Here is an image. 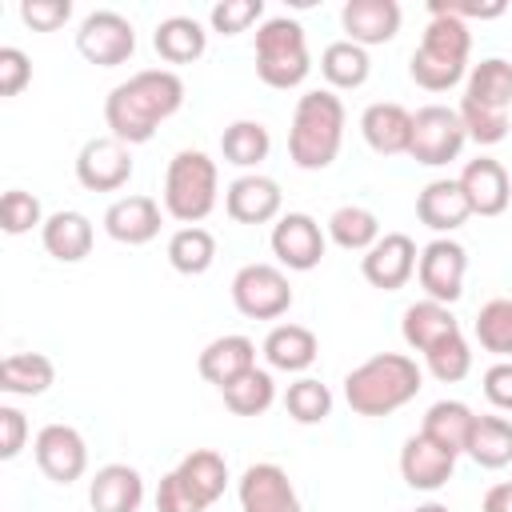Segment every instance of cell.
<instances>
[{"label":"cell","mask_w":512,"mask_h":512,"mask_svg":"<svg viewBox=\"0 0 512 512\" xmlns=\"http://www.w3.org/2000/svg\"><path fill=\"white\" fill-rule=\"evenodd\" d=\"M360 136L380 156H400L412 144V112L396 100H376L360 116Z\"/></svg>","instance_id":"cell-20"},{"label":"cell","mask_w":512,"mask_h":512,"mask_svg":"<svg viewBox=\"0 0 512 512\" xmlns=\"http://www.w3.org/2000/svg\"><path fill=\"white\" fill-rule=\"evenodd\" d=\"M76 52L96 68H116L136 52V28L112 8H96L76 28Z\"/></svg>","instance_id":"cell-9"},{"label":"cell","mask_w":512,"mask_h":512,"mask_svg":"<svg viewBox=\"0 0 512 512\" xmlns=\"http://www.w3.org/2000/svg\"><path fill=\"white\" fill-rule=\"evenodd\" d=\"M452 472H456V456L448 448L432 444L424 432L404 440V448H400V476H404L408 488L436 492V488H444L452 480Z\"/></svg>","instance_id":"cell-19"},{"label":"cell","mask_w":512,"mask_h":512,"mask_svg":"<svg viewBox=\"0 0 512 512\" xmlns=\"http://www.w3.org/2000/svg\"><path fill=\"white\" fill-rule=\"evenodd\" d=\"M56 384V364L44 352H12L0 364V392L8 396H44Z\"/></svg>","instance_id":"cell-30"},{"label":"cell","mask_w":512,"mask_h":512,"mask_svg":"<svg viewBox=\"0 0 512 512\" xmlns=\"http://www.w3.org/2000/svg\"><path fill=\"white\" fill-rule=\"evenodd\" d=\"M464 456H472L480 468L512 464V420L508 416H476Z\"/></svg>","instance_id":"cell-33"},{"label":"cell","mask_w":512,"mask_h":512,"mask_svg":"<svg viewBox=\"0 0 512 512\" xmlns=\"http://www.w3.org/2000/svg\"><path fill=\"white\" fill-rule=\"evenodd\" d=\"M424 360H428V372H432L440 384H456V380H464V376L472 372V348H468L464 332L440 340L432 352H424Z\"/></svg>","instance_id":"cell-41"},{"label":"cell","mask_w":512,"mask_h":512,"mask_svg":"<svg viewBox=\"0 0 512 512\" xmlns=\"http://www.w3.org/2000/svg\"><path fill=\"white\" fill-rule=\"evenodd\" d=\"M312 72L304 24L292 16H268L256 28V76L268 88H300Z\"/></svg>","instance_id":"cell-6"},{"label":"cell","mask_w":512,"mask_h":512,"mask_svg":"<svg viewBox=\"0 0 512 512\" xmlns=\"http://www.w3.org/2000/svg\"><path fill=\"white\" fill-rule=\"evenodd\" d=\"M476 340L484 352L500 356V360H512V296H500V300H488L480 312H476V324H472Z\"/></svg>","instance_id":"cell-39"},{"label":"cell","mask_w":512,"mask_h":512,"mask_svg":"<svg viewBox=\"0 0 512 512\" xmlns=\"http://www.w3.org/2000/svg\"><path fill=\"white\" fill-rule=\"evenodd\" d=\"M460 124H464V132H468V140H476V144H500L508 132H512V120H508V112H496V108H484V104H476V100H460Z\"/></svg>","instance_id":"cell-42"},{"label":"cell","mask_w":512,"mask_h":512,"mask_svg":"<svg viewBox=\"0 0 512 512\" xmlns=\"http://www.w3.org/2000/svg\"><path fill=\"white\" fill-rule=\"evenodd\" d=\"M472 216H500L512 200V184H508V168L492 156H476L464 164V172L456 176Z\"/></svg>","instance_id":"cell-17"},{"label":"cell","mask_w":512,"mask_h":512,"mask_svg":"<svg viewBox=\"0 0 512 512\" xmlns=\"http://www.w3.org/2000/svg\"><path fill=\"white\" fill-rule=\"evenodd\" d=\"M280 208H284V192H280V184L272 176L244 172V176H236L224 188V212L236 224H268V220H280Z\"/></svg>","instance_id":"cell-16"},{"label":"cell","mask_w":512,"mask_h":512,"mask_svg":"<svg viewBox=\"0 0 512 512\" xmlns=\"http://www.w3.org/2000/svg\"><path fill=\"white\" fill-rule=\"evenodd\" d=\"M196 368H200V376L208 384L224 388L236 376H244L248 368H256V344L248 336H240V332H224V336H216V340L204 344Z\"/></svg>","instance_id":"cell-24"},{"label":"cell","mask_w":512,"mask_h":512,"mask_svg":"<svg viewBox=\"0 0 512 512\" xmlns=\"http://www.w3.org/2000/svg\"><path fill=\"white\" fill-rule=\"evenodd\" d=\"M76 180L88 192H116L132 180V152L116 136H92L76 156Z\"/></svg>","instance_id":"cell-14"},{"label":"cell","mask_w":512,"mask_h":512,"mask_svg":"<svg viewBox=\"0 0 512 512\" xmlns=\"http://www.w3.org/2000/svg\"><path fill=\"white\" fill-rule=\"evenodd\" d=\"M344 144V100L332 88H308L296 100L288 128V156L304 172H320L340 156Z\"/></svg>","instance_id":"cell-3"},{"label":"cell","mask_w":512,"mask_h":512,"mask_svg":"<svg viewBox=\"0 0 512 512\" xmlns=\"http://www.w3.org/2000/svg\"><path fill=\"white\" fill-rule=\"evenodd\" d=\"M152 48H156L160 60H168V64H192V60L204 56L208 32H204V24L192 20V16H168V20H160L156 32H152Z\"/></svg>","instance_id":"cell-29"},{"label":"cell","mask_w":512,"mask_h":512,"mask_svg":"<svg viewBox=\"0 0 512 512\" xmlns=\"http://www.w3.org/2000/svg\"><path fill=\"white\" fill-rule=\"evenodd\" d=\"M416 216H420L424 228L448 236V232H456L472 216V208H468V200H464V192H460L456 180H432L416 196Z\"/></svg>","instance_id":"cell-26"},{"label":"cell","mask_w":512,"mask_h":512,"mask_svg":"<svg viewBox=\"0 0 512 512\" xmlns=\"http://www.w3.org/2000/svg\"><path fill=\"white\" fill-rule=\"evenodd\" d=\"M264 360L268 368H280V372H304L316 364L320 356V340L312 328L304 324H276L268 336H264Z\"/></svg>","instance_id":"cell-27"},{"label":"cell","mask_w":512,"mask_h":512,"mask_svg":"<svg viewBox=\"0 0 512 512\" xmlns=\"http://www.w3.org/2000/svg\"><path fill=\"white\" fill-rule=\"evenodd\" d=\"M328 236L344 252H368L384 232H380V220H376L372 208H364V204H340L328 216Z\"/></svg>","instance_id":"cell-34"},{"label":"cell","mask_w":512,"mask_h":512,"mask_svg":"<svg viewBox=\"0 0 512 512\" xmlns=\"http://www.w3.org/2000/svg\"><path fill=\"white\" fill-rule=\"evenodd\" d=\"M216 260V236L200 224H184L168 236V264L180 276H204Z\"/></svg>","instance_id":"cell-32"},{"label":"cell","mask_w":512,"mask_h":512,"mask_svg":"<svg viewBox=\"0 0 512 512\" xmlns=\"http://www.w3.org/2000/svg\"><path fill=\"white\" fill-rule=\"evenodd\" d=\"M40 240H44V252H48L52 260H60V264H80V260L92 252L96 232H92V220H88L84 212L60 208V212H52V216L44 220Z\"/></svg>","instance_id":"cell-23"},{"label":"cell","mask_w":512,"mask_h":512,"mask_svg":"<svg viewBox=\"0 0 512 512\" xmlns=\"http://www.w3.org/2000/svg\"><path fill=\"white\" fill-rule=\"evenodd\" d=\"M36 464L52 484H76L88 468V444L72 424H44L32 440Z\"/></svg>","instance_id":"cell-11"},{"label":"cell","mask_w":512,"mask_h":512,"mask_svg":"<svg viewBox=\"0 0 512 512\" xmlns=\"http://www.w3.org/2000/svg\"><path fill=\"white\" fill-rule=\"evenodd\" d=\"M260 16H264V0H220V4H212L208 24H212V32H220V36H236V32H244L248 24H256Z\"/></svg>","instance_id":"cell-44"},{"label":"cell","mask_w":512,"mask_h":512,"mask_svg":"<svg viewBox=\"0 0 512 512\" xmlns=\"http://www.w3.org/2000/svg\"><path fill=\"white\" fill-rule=\"evenodd\" d=\"M104 232H108L116 244H128V248L148 244V240H156V232H160V204H156L152 196H140V192L112 200L108 212H104Z\"/></svg>","instance_id":"cell-21"},{"label":"cell","mask_w":512,"mask_h":512,"mask_svg":"<svg viewBox=\"0 0 512 512\" xmlns=\"http://www.w3.org/2000/svg\"><path fill=\"white\" fill-rule=\"evenodd\" d=\"M220 152L228 164L236 168H256L260 160H268L272 152V136L260 120H232L224 132H220Z\"/></svg>","instance_id":"cell-36"},{"label":"cell","mask_w":512,"mask_h":512,"mask_svg":"<svg viewBox=\"0 0 512 512\" xmlns=\"http://www.w3.org/2000/svg\"><path fill=\"white\" fill-rule=\"evenodd\" d=\"M480 512H512V480L504 484H492L480 500Z\"/></svg>","instance_id":"cell-51"},{"label":"cell","mask_w":512,"mask_h":512,"mask_svg":"<svg viewBox=\"0 0 512 512\" xmlns=\"http://www.w3.org/2000/svg\"><path fill=\"white\" fill-rule=\"evenodd\" d=\"M468 52H472V32L456 16L428 12V28L408 60V76L428 88V92H448L452 84L464 80L468 72Z\"/></svg>","instance_id":"cell-4"},{"label":"cell","mask_w":512,"mask_h":512,"mask_svg":"<svg viewBox=\"0 0 512 512\" xmlns=\"http://www.w3.org/2000/svg\"><path fill=\"white\" fill-rule=\"evenodd\" d=\"M468 132L460 124V112L456 108H444V104H424L412 112V144H408V156L424 168H440L448 160L460 156Z\"/></svg>","instance_id":"cell-7"},{"label":"cell","mask_w":512,"mask_h":512,"mask_svg":"<svg viewBox=\"0 0 512 512\" xmlns=\"http://www.w3.org/2000/svg\"><path fill=\"white\" fill-rule=\"evenodd\" d=\"M468 100L484 104V108H496V112H508L512 104V60L504 56H488L480 64L468 68V88H464Z\"/></svg>","instance_id":"cell-31"},{"label":"cell","mask_w":512,"mask_h":512,"mask_svg":"<svg viewBox=\"0 0 512 512\" xmlns=\"http://www.w3.org/2000/svg\"><path fill=\"white\" fill-rule=\"evenodd\" d=\"M324 248H328V236L308 212H284L272 224V252L292 272H312L324 260Z\"/></svg>","instance_id":"cell-15"},{"label":"cell","mask_w":512,"mask_h":512,"mask_svg":"<svg viewBox=\"0 0 512 512\" xmlns=\"http://www.w3.org/2000/svg\"><path fill=\"white\" fill-rule=\"evenodd\" d=\"M464 276H468V252L452 236H436V240H428L420 248L416 280H420V288H424L428 300L456 304L464 296Z\"/></svg>","instance_id":"cell-10"},{"label":"cell","mask_w":512,"mask_h":512,"mask_svg":"<svg viewBox=\"0 0 512 512\" xmlns=\"http://www.w3.org/2000/svg\"><path fill=\"white\" fill-rule=\"evenodd\" d=\"M156 512H208V504L192 492V484L172 468L160 476V488H156Z\"/></svg>","instance_id":"cell-45"},{"label":"cell","mask_w":512,"mask_h":512,"mask_svg":"<svg viewBox=\"0 0 512 512\" xmlns=\"http://www.w3.org/2000/svg\"><path fill=\"white\" fill-rule=\"evenodd\" d=\"M400 4L396 0H348L340 8V28H344V40L360 44V48H372V44H388L396 32H400Z\"/></svg>","instance_id":"cell-18"},{"label":"cell","mask_w":512,"mask_h":512,"mask_svg":"<svg viewBox=\"0 0 512 512\" xmlns=\"http://www.w3.org/2000/svg\"><path fill=\"white\" fill-rule=\"evenodd\" d=\"M412 512H452L448 504H436V500H428V504H420V508H412Z\"/></svg>","instance_id":"cell-52"},{"label":"cell","mask_w":512,"mask_h":512,"mask_svg":"<svg viewBox=\"0 0 512 512\" xmlns=\"http://www.w3.org/2000/svg\"><path fill=\"white\" fill-rule=\"evenodd\" d=\"M220 396H224L228 412H236V416H260V412H268L276 404V380H272L268 368H248L244 376H236L232 384H224Z\"/></svg>","instance_id":"cell-37"},{"label":"cell","mask_w":512,"mask_h":512,"mask_svg":"<svg viewBox=\"0 0 512 512\" xmlns=\"http://www.w3.org/2000/svg\"><path fill=\"white\" fill-rule=\"evenodd\" d=\"M320 72L332 88H360L372 72V60H368V48L352 44V40H332L324 52H320Z\"/></svg>","instance_id":"cell-38"},{"label":"cell","mask_w":512,"mask_h":512,"mask_svg":"<svg viewBox=\"0 0 512 512\" xmlns=\"http://www.w3.org/2000/svg\"><path fill=\"white\" fill-rule=\"evenodd\" d=\"M44 208H40V200L32 196V192H24V188H8L4 192V200H0V224H4V232L8 236H24V232H32V228H44Z\"/></svg>","instance_id":"cell-43"},{"label":"cell","mask_w":512,"mask_h":512,"mask_svg":"<svg viewBox=\"0 0 512 512\" xmlns=\"http://www.w3.org/2000/svg\"><path fill=\"white\" fill-rule=\"evenodd\" d=\"M176 472L192 484V492L212 508L220 496H224V488H228V460L220 456V452H212V448H192L180 464H176Z\"/></svg>","instance_id":"cell-35"},{"label":"cell","mask_w":512,"mask_h":512,"mask_svg":"<svg viewBox=\"0 0 512 512\" xmlns=\"http://www.w3.org/2000/svg\"><path fill=\"white\" fill-rule=\"evenodd\" d=\"M472 424H476V412H472L464 400H436V404L424 412L420 432H424L432 444H440V448H448L452 456H460V452L468 448Z\"/></svg>","instance_id":"cell-28"},{"label":"cell","mask_w":512,"mask_h":512,"mask_svg":"<svg viewBox=\"0 0 512 512\" xmlns=\"http://www.w3.org/2000/svg\"><path fill=\"white\" fill-rule=\"evenodd\" d=\"M420 388L424 376L404 352H376L344 376V400L356 416H392L396 408L416 400Z\"/></svg>","instance_id":"cell-2"},{"label":"cell","mask_w":512,"mask_h":512,"mask_svg":"<svg viewBox=\"0 0 512 512\" xmlns=\"http://www.w3.org/2000/svg\"><path fill=\"white\" fill-rule=\"evenodd\" d=\"M220 200L216 160L200 148H184L168 160L164 172V212L180 224H200Z\"/></svg>","instance_id":"cell-5"},{"label":"cell","mask_w":512,"mask_h":512,"mask_svg":"<svg viewBox=\"0 0 512 512\" xmlns=\"http://www.w3.org/2000/svg\"><path fill=\"white\" fill-rule=\"evenodd\" d=\"M184 104V80L172 68H140L124 84H116L104 100L108 136L132 144H148L156 128L176 116Z\"/></svg>","instance_id":"cell-1"},{"label":"cell","mask_w":512,"mask_h":512,"mask_svg":"<svg viewBox=\"0 0 512 512\" xmlns=\"http://www.w3.org/2000/svg\"><path fill=\"white\" fill-rule=\"evenodd\" d=\"M428 12H440V16H456V20H496L508 12L504 0H432Z\"/></svg>","instance_id":"cell-48"},{"label":"cell","mask_w":512,"mask_h":512,"mask_svg":"<svg viewBox=\"0 0 512 512\" xmlns=\"http://www.w3.org/2000/svg\"><path fill=\"white\" fill-rule=\"evenodd\" d=\"M284 412L296 424H324L332 416V392H328V384H320L316 376L292 380L288 392H284Z\"/></svg>","instance_id":"cell-40"},{"label":"cell","mask_w":512,"mask_h":512,"mask_svg":"<svg viewBox=\"0 0 512 512\" xmlns=\"http://www.w3.org/2000/svg\"><path fill=\"white\" fill-rule=\"evenodd\" d=\"M72 4L68 0H20V20L32 32H56L60 24H68Z\"/></svg>","instance_id":"cell-46"},{"label":"cell","mask_w":512,"mask_h":512,"mask_svg":"<svg viewBox=\"0 0 512 512\" xmlns=\"http://www.w3.org/2000/svg\"><path fill=\"white\" fill-rule=\"evenodd\" d=\"M92 512H140L144 504V476L132 464H104L88 480Z\"/></svg>","instance_id":"cell-22"},{"label":"cell","mask_w":512,"mask_h":512,"mask_svg":"<svg viewBox=\"0 0 512 512\" xmlns=\"http://www.w3.org/2000/svg\"><path fill=\"white\" fill-rule=\"evenodd\" d=\"M416 264H420V252H416V240L408 232H384L364 256H360V272L372 288L380 292H396L404 288L412 276H416Z\"/></svg>","instance_id":"cell-12"},{"label":"cell","mask_w":512,"mask_h":512,"mask_svg":"<svg viewBox=\"0 0 512 512\" xmlns=\"http://www.w3.org/2000/svg\"><path fill=\"white\" fill-rule=\"evenodd\" d=\"M236 496H240V512H304L296 484L272 460L248 464L236 480Z\"/></svg>","instance_id":"cell-13"},{"label":"cell","mask_w":512,"mask_h":512,"mask_svg":"<svg viewBox=\"0 0 512 512\" xmlns=\"http://www.w3.org/2000/svg\"><path fill=\"white\" fill-rule=\"evenodd\" d=\"M400 332H404V344L416 348V352H432L440 340L456 336L460 332V320L452 316V304H440V300H416L404 308V320H400Z\"/></svg>","instance_id":"cell-25"},{"label":"cell","mask_w":512,"mask_h":512,"mask_svg":"<svg viewBox=\"0 0 512 512\" xmlns=\"http://www.w3.org/2000/svg\"><path fill=\"white\" fill-rule=\"evenodd\" d=\"M484 396H488L492 408L512 412V360H496L484 372Z\"/></svg>","instance_id":"cell-50"},{"label":"cell","mask_w":512,"mask_h":512,"mask_svg":"<svg viewBox=\"0 0 512 512\" xmlns=\"http://www.w3.org/2000/svg\"><path fill=\"white\" fill-rule=\"evenodd\" d=\"M232 304L248 320H276L292 308V284L276 264H244L232 276Z\"/></svg>","instance_id":"cell-8"},{"label":"cell","mask_w":512,"mask_h":512,"mask_svg":"<svg viewBox=\"0 0 512 512\" xmlns=\"http://www.w3.org/2000/svg\"><path fill=\"white\" fill-rule=\"evenodd\" d=\"M28 80H32V60L16 44H4L0 48V96H20Z\"/></svg>","instance_id":"cell-47"},{"label":"cell","mask_w":512,"mask_h":512,"mask_svg":"<svg viewBox=\"0 0 512 512\" xmlns=\"http://www.w3.org/2000/svg\"><path fill=\"white\" fill-rule=\"evenodd\" d=\"M28 440V420L20 408L0 404V460H16Z\"/></svg>","instance_id":"cell-49"}]
</instances>
